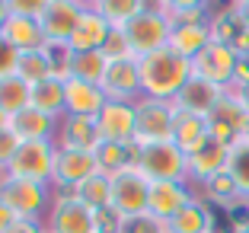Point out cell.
Listing matches in <instances>:
<instances>
[{
    "label": "cell",
    "mask_w": 249,
    "mask_h": 233,
    "mask_svg": "<svg viewBox=\"0 0 249 233\" xmlns=\"http://www.w3.org/2000/svg\"><path fill=\"white\" fill-rule=\"evenodd\" d=\"M0 36L7 38V42L19 51V54H22V51H38V48H45V45H48V38H45L38 19H29V16H10Z\"/></svg>",
    "instance_id": "23"
},
{
    "label": "cell",
    "mask_w": 249,
    "mask_h": 233,
    "mask_svg": "<svg viewBox=\"0 0 249 233\" xmlns=\"http://www.w3.org/2000/svg\"><path fill=\"white\" fill-rule=\"evenodd\" d=\"M201 189H205V195L211 198V201H217V204L240 201V195H236V185H233V179H230V173H227V169H224L220 176H214L211 182H205Z\"/></svg>",
    "instance_id": "35"
},
{
    "label": "cell",
    "mask_w": 249,
    "mask_h": 233,
    "mask_svg": "<svg viewBox=\"0 0 249 233\" xmlns=\"http://www.w3.org/2000/svg\"><path fill=\"white\" fill-rule=\"evenodd\" d=\"M166 233H214V214L208 208V201L195 198L192 204H185L166 224Z\"/></svg>",
    "instance_id": "24"
},
{
    "label": "cell",
    "mask_w": 249,
    "mask_h": 233,
    "mask_svg": "<svg viewBox=\"0 0 249 233\" xmlns=\"http://www.w3.org/2000/svg\"><path fill=\"white\" fill-rule=\"evenodd\" d=\"M103 90L109 99H122V102H138L141 96V64L138 58H115L109 61L103 77Z\"/></svg>",
    "instance_id": "14"
},
{
    "label": "cell",
    "mask_w": 249,
    "mask_h": 233,
    "mask_svg": "<svg viewBox=\"0 0 249 233\" xmlns=\"http://www.w3.org/2000/svg\"><path fill=\"white\" fill-rule=\"evenodd\" d=\"M169 32H173V22L166 19L160 3H147L128 26H122V36H124V42H128L134 58H147V54L166 48Z\"/></svg>",
    "instance_id": "2"
},
{
    "label": "cell",
    "mask_w": 249,
    "mask_h": 233,
    "mask_svg": "<svg viewBox=\"0 0 249 233\" xmlns=\"http://www.w3.org/2000/svg\"><path fill=\"white\" fill-rule=\"evenodd\" d=\"M29 106L52 118H64V80L58 77H48V80L36 83L29 96Z\"/></svg>",
    "instance_id": "28"
},
{
    "label": "cell",
    "mask_w": 249,
    "mask_h": 233,
    "mask_svg": "<svg viewBox=\"0 0 249 233\" xmlns=\"http://www.w3.org/2000/svg\"><path fill=\"white\" fill-rule=\"evenodd\" d=\"M109 36H112V26L106 22V16L93 3H83V13H80L77 29L71 36V48L73 51H103Z\"/></svg>",
    "instance_id": "17"
},
{
    "label": "cell",
    "mask_w": 249,
    "mask_h": 233,
    "mask_svg": "<svg viewBox=\"0 0 249 233\" xmlns=\"http://www.w3.org/2000/svg\"><path fill=\"white\" fill-rule=\"evenodd\" d=\"M99 173V163H96L93 150H83V147H64L58 144V153H54V179L61 192H73L80 182H87L89 176Z\"/></svg>",
    "instance_id": "10"
},
{
    "label": "cell",
    "mask_w": 249,
    "mask_h": 233,
    "mask_svg": "<svg viewBox=\"0 0 249 233\" xmlns=\"http://www.w3.org/2000/svg\"><path fill=\"white\" fill-rule=\"evenodd\" d=\"M64 195V192H61ZM67 195H73L77 201H83L87 208H93V211H109V204H112V176L106 173H96L89 176L87 182H80L73 192H67Z\"/></svg>",
    "instance_id": "26"
},
{
    "label": "cell",
    "mask_w": 249,
    "mask_h": 233,
    "mask_svg": "<svg viewBox=\"0 0 249 233\" xmlns=\"http://www.w3.org/2000/svg\"><path fill=\"white\" fill-rule=\"evenodd\" d=\"M227 96V90L214 87V83L201 80V77H192L189 83H185L182 90H179V96L173 99V106L182 112H192V115H211L214 109L220 106V99Z\"/></svg>",
    "instance_id": "18"
},
{
    "label": "cell",
    "mask_w": 249,
    "mask_h": 233,
    "mask_svg": "<svg viewBox=\"0 0 249 233\" xmlns=\"http://www.w3.org/2000/svg\"><path fill=\"white\" fill-rule=\"evenodd\" d=\"M240 54L233 51V45L224 42H211L205 51H198L192 58V77H201V80L214 83L220 90H233L236 83V71H240Z\"/></svg>",
    "instance_id": "6"
},
{
    "label": "cell",
    "mask_w": 249,
    "mask_h": 233,
    "mask_svg": "<svg viewBox=\"0 0 249 233\" xmlns=\"http://www.w3.org/2000/svg\"><path fill=\"white\" fill-rule=\"evenodd\" d=\"M19 144L22 141L10 131L7 125H0V176H7V169H10V163H13L16 150H19Z\"/></svg>",
    "instance_id": "38"
},
{
    "label": "cell",
    "mask_w": 249,
    "mask_h": 233,
    "mask_svg": "<svg viewBox=\"0 0 249 233\" xmlns=\"http://www.w3.org/2000/svg\"><path fill=\"white\" fill-rule=\"evenodd\" d=\"M106 102H109V96H106L103 87L83 80H64V115L96 118L106 109Z\"/></svg>",
    "instance_id": "16"
},
{
    "label": "cell",
    "mask_w": 249,
    "mask_h": 233,
    "mask_svg": "<svg viewBox=\"0 0 249 233\" xmlns=\"http://www.w3.org/2000/svg\"><path fill=\"white\" fill-rule=\"evenodd\" d=\"M45 54H48V64H52V77L58 80H71V58L73 48L71 45H45Z\"/></svg>",
    "instance_id": "36"
},
{
    "label": "cell",
    "mask_w": 249,
    "mask_h": 233,
    "mask_svg": "<svg viewBox=\"0 0 249 233\" xmlns=\"http://www.w3.org/2000/svg\"><path fill=\"white\" fill-rule=\"evenodd\" d=\"M230 96H233V99L240 102L243 109L249 112V80H246V83H240V87H233V90H230Z\"/></svg>",
    "instance_id": "42"
},
{
    "label": "cell",
    "mask_w": 249,
    "mask_h": 233,
    "mask_svg": "<svg viewBox=\"0 0 249 233\" xmlns=\"http://www.w3.org/2000/svg\"><path fill=\"white\" fill-rule=\"evenodd\" d=\"M240 233H249V227H243V230H240Z\"/></svg>",
    "instance_id": "46"
},
{
    "label": "cell",
    "mask_w": 249,
    "mask_h": 233,
    "mask_svg": "<svg viewBox=\"0 0 249 233\" xmlns=\"http://www.w3.org/2000/svg\"><path fill=\"white\" fill-rule=\"evenodd\" d=\"M3 125L26 144V141H54L61 118H52V115H45V112H38V109L29 106V109H22V112H16V115L3 118Z\"/></svg>",
    "instance_id": "19"
},
{
    "label": "cell",
    "mask_w": 249,
    "mask_h": 233,
    "mask_svg": "<svg viewBox=\"0 0 249 233\" xmlns=\"http://www.w3.org/2000/svg\"><path fill=\"white\" fill-rule=\"evenodd\" d=\"M147 198H150V179H147L138 166H128V169H122V173L112 176V204H109V211L115 214L118 220L147 214Z\"/></svg>",
    "instance_id": "8"
},
{
    "label": "cell",
    "mask_w": 249,
    "mask_h": 233,
    "mask_svg": "<svg viewBox=\"0 0 249 233\" xmlns=\"http://www.w3.org/2000/svg\"><path fill=\"white\" fill-rule=\"evenodd\" d=\"M10 19V10H7V0H0V32H3V26H7Z\"/></svg>",
    "instance_id": "45"
},
{
    "label": "cell",
    "mask_w": 249,
    "mask_h": 233,
    "mask_svg": "<svg viewBox=\"0 0 249 233\" xmlns=\"http://www.w3.org/2000/svg\"><path fill=\"white\" fill-rule=\"evenodd\" d=\"M195 192L189 182H150V198H147V214H154L160 224H169L185 204L195 201Z\"/></svg>",
    "instance_id": "15"
},
{
    "label": "cell",
    "mask_w": 249,
    "mask_h": 233,
    "mask_svg": "<svg viewBox=\"0 0 249 233\" xmlns=\"http://www.w3.org/2000/svg\"><path fill=\"white\" fill-rule=\"evenodd\" d=\"M16 77H19V80H26L29 87L48 80V77H52V64H48L45 48H38V51H22L19 61H16Z\"/></svg>",
    "instance_id": "34"
},
{
    "label": "cell",
    "mask_w": 249,
    "mask_h": 233,
    "mask_svg": "<svg viewBox=\"0 0 249 233\" xmlns=\"http://www.w3.org/2000/svg\"><path fill=\"white\" fill-rule=\"evenodd\" d=\"M227 173L236 185V195L240 201H249V134L236 138L230 144V153H227Z\"/></svg>",
    "instance_id": "29"
},
{
    "label": "cell",
    "mask_w": 249,
    "mask_h": 233,
    "mask_svg": "<svg viewBox=\"0 0 249 233\" xmlns=\"http://www.w3.org/2000/svg\"><path fill=\"white\" fill-rule=\"evenodd\" d=\"M115 233H166V224H160L154 214H138V217L118 220Z\"/></svg>",
    "instance_id": "37"
},
{
    "label": "cell",
    "mask_w": 249,
    "mask_h": 233,
    "mask_svg": "<svg viewBox=\"0 0 249 233\" xmlns=\"http://www.w3.org/2000/svg\"><path fill=\"white\" fill-rule=\"evenodd\" d=\"M160 10L166 13V19L173 26H182V22H208L211 19V7L201 3V0H163Z\"/></svg>",
    "instance_id": "32"
},
{
    "label": "cell",
    "mask_w": 249,
    "mask_h": 233,
    "mask_svg": "<svg viewBox=\"0 0 249 233\" xmlns=\"http://www.w3.org/2000/svg\"><path fill=\"white\" fill-rule=\"evenodd\" d=\"M227 153L230 147L217 144V141H208L198 153L189 157V182H211L214 176H220L227 169Z\"/></svg>",
    "instance_id": "21"
},
{
    "label": "cell",
    "mask_w": 249,
    "mask_h": 233,
    "mask_svg": "<svg viewBox=\"0 0 249 233\" xmlns=\"http://www.w3.org/2000/svg\"><path fill=\"white\" fill-rule=\"evenodd\" d=\"M106 67H109V58H106L103 51H73V58H71V80H83V83L103 87Z\"/></svg>",
    "instance_id": "30"
},
{
    "label": "cell",
    "mask_w": 249,
    "mask_h": 233,
    "mask_svg": "<svg viewBox=\"0 0 249 233\" xmlns=\"http://www.w3.org/2000/svg\"><path fill=\"white\" fill-rule=\"evenodd\" d=\"M103 214L64 192L52 201V211L45 217V230L48 233H106Z\"/></svg>",
    "instance_id": "5"
},
{
    "label": "cell",
    "mask_w": 249,
    "mask_h": 233,
    "mask_svg": "<svg viewBox=\"0 0 249 233\" xmlns=\"http://www.w3.org/2000/svg\"><path fill=\"white\" fill-rule=\"evenodd\" d=\"M93 7L106 16V22H109L112 29H122V26H128V22L147 7V3L144 0H93Z\"/></svg>",
    "instance_id": "33"
},
{
    "label": "cell",
    "mask_w": 249,
    "mask_h": 233,
    "mask_svg": "<svg viewBox=\"0 0 249 233\" xmlns=\"http://www.w3.org/2000/svg\"><path fill=\"white\" fill-rule=\"evenodd\" d=\"M7 233H48V230H45V220H22V217H16Z\"/></svg>",
    "instance_id": "41"
},
{
    "label": "cell",
    "mask_w": 249,
    "mask_h": 233,
    "mask_svg": "<svg viewBox=\"0 0 249 233\" xmlns=\"http://www.w3.org/2000/svg\"><path fill=\"white\" fill-rule=\"evenodd\" d=\"M16 61H19V51L7 42V38L0 36V77H10L16 73Z\"/></svg>",
    "instance_id": "40"
},
{
    "label": "cell",
    "mask_w": 249,
    "mask_h": 233,
    "mask_svg": "<svg viewBox=\"0 0 249 233\" xmlns=\"http://www.w3.org/2000/svg\"><path fill=\"white\" fill-rule=\"evenodd\" d=\"M61 144L64 147H83L93 150L99 144V131H96V118H77V115H64L61 118Z\"/></svg>",
    "instance_id": "27"
},
{
    "label": "cell",
    "mask_w": 249,
    "mask_h": 233,
    "mask_svg": "<svg viewBox=\"0 0 249 233\" xmlns=\"http://www.w3.org/2000/svg\"><path fill=\"white\" fill-rule=\"evenodd\" d=\"M93 153H96V163H99V173L106 176L122 173V169L134 166V160H138V147L134 144H112V141H99L93 147Z\"/></svg>",
    "instance_id": "25"
},
{
    "label": "cell",
    "mask_w": 249,
    "mask_h": 233,
    "mask_svg": "<svg viewBox=\"0 0 249 233\" xmlns=\"http://www.w3.org/2000/svg\"><path fill=\"white\" fill-rule=\"evenodd\" d=\"M96 131H99V141L134 144V131H138V112H134V102L109 99L106 109L96 115Z\"/></svg>",
    "instance_id": "11"
},
{
    "label": "cell",
    "mask_w": 249,
    "mask_h": 233,
    "mask_svg": "<svg viewBox=\"0 0 249 233\" xmlns=\"http://www.w3.org/2000/svg\"><path fill=\"white\" fill-rule=\"evenodd\" d=\"M0 198L22 220H45L52 211V189L45 182H32V179L0 176Z\"/></svg>",
    "instance_id": "3"
},
{
    "label": "cell",
    "mask_w": 249,
    "mask_h": 233,
    "mask_svg": "<svg viewBox=\"0 0 249 233\" xmlns=\"http://www.w3.org/2000/svg\"><path fill=\"white\" fill-rule=\"evenodd\" d=\"M208 128H211V141H217V144L230 147L236 138L249 134V112L227 93L224 99H220L217 109L208 115Z\"/></svg>",
    "instance_id": "13"
},
{
    "label": "cell",
    "mask_w": 249,
    "mask_h": 233,
    "mask_svg": "<svg viewBox=\"0 0 249 233\" xmlns=\"http://www.w3.org/2000/svg\"><path fill=\"white\" fill-rule=\"evenodd\" d=\"M10 16H29V19H38L45 10V0H7Z\"/></svg>",
    "instance_id": "39"
},
{
    "label": "cell",
    "mask_w": 249,
    "mask_h": 233,
    "mask_svg": "<svg viewBox=\"0 0 249 233\" xmlns=\"http://www.w3.org/2000/svg\"><path fill=\"white\" fill-rule=\"evenodd\" d=\"M233 13H236V19H240L243 29H249V0H240V3H233Z\"/></svg>",
    "instance_id": "44"
},
{
    "label": "cell",
    "mask_w": 249,
    "mask_h": 233,
    "mask_svg": "<svg viewBox=\"0 0 249 233\" xmlns=\"http://www.w3.org/2000/svg\"><path fill=\"white\" fill-rule=\"evenodd\" d=\"M211 19L208 22H182V26H173L169 32V48L179 51L182 58H195L198 51H205L211 45Z\"/></svg>",
    "instance_id": "22"
},
{
    "label": "cell",
    "mask_w": 249,
    "mask_h": 233,
    "mask_svg": "<svg viewBox=\"0 0 249 233\" xmlns=\"http://www.w3.org/2000/svg\"><path fill=\"white\" fill-rule=\"evenodd\" d=\"M134 112H138L134 147H147V144H163V141H173V122H176V106H173V102L141 96V99L134 102Z\"/></svg>",
    "instance_id": "7"
},
{
    "label": "cell",
    "mask_w": 249,
    "mask_h": 233,
    "mask_svg": "<svg viewBox=\"0 0 249 233\" xmlns=\"http://www.w3.org/2000/svg\"><path fill=\"white\" fill-rule=\"evenodd\" d=\"M80 13H83V3H77V0H45L38 26H42L45 38L52 45H71Z\"/></svg>",
    "instance_id": "12"
},
{
    "label": "cell",
    "mask_w": 249,
    "mask_h": 233,
    "mask_svg": "<svg viewBox=\"0 0 249 233\" xmlns=\"http://www.w3.org/2000/svg\"><path fill=\"white\" fill-rule=\"evenodd\" d=\"M138 64H141V93L150 99L173 102L179 90L192 80V61L182 58L179 51H173L169 45L147 54V58H138Z\"/></svg>",
    "instance_id": "1"
},
{
    "label": "cell",
    "mask_w": 249,
    "mask_h": 233,
    "mask_svg": "<svg viewBox=\"0 0 249 233\" xmlns=\"http://www.w3.org/2000/svg\"><path fill=\"white\" fill-rule=\"evenodd\" d=\"M211 141V128H208V118L205 115H192V112L176 109V122H173V144L192 157L198 153L201 147Z\"/></svg>",
    "instance_id": "20"
},
{
    "label": "cell",
    "mask_w": 249,
    "mask_h": 233,
    "mask_svg": "<svg viewBox=\"0 0 249 233\" xmlns=\"http://www.w3.org/2000/svg\"><path fill=\"white\" fill-rule=\"evenodd\" d=\"M134 166H138L150 182H189V157H185L173 141L138 147Z\"/></svg>",
    "instance_id": "4"
},
{
    "label": "cell",
    "mask_w": 249,
    "mask_h": 233,
    "mask_svg": "<svg viewBox=\"0 0 249 233\" xmlns=\"http://www.w3.org/2000/svg\"><path fill=\"white\" fill-rule=\"evenodd\" d=\"M29 96H32V87L26 80H19L16 73L0 77V115L10 118L16 112L29 109Z\"/></svg>",
    "instance_id": "31"
},
{
    "label": "cell",
    "mask_w": 249,
    "mask_h": 233,
    "mask_svg": "<svg viewBox=\"0 0 249 233\" xmlns=\"http://www.w3.org/2000/svg\"><path fill=\"white\" fill-rule=\"evenodd\" d=\"M54 153H58V141H26V144H19V150H16L7 176L52 185V179H54Z\"/></svg>",
    "instance_id": "9"
},
{
    "label": "cell",
    "mask_w": 249,
    "mask_h": 233,
    "mask_svg": "<svg viewBox=\"0 0 249 233\" xmlns=\"http://www.w3.org/2000/svg\"><path fill=\"white\" fill-rule=\"evenodd\" d=\"M13 220H16V214L10 211L7 204H3V198H0V233H7L10 227H13Z\"/></svg>",
    "instance_id": "43"
}]
</instances>
